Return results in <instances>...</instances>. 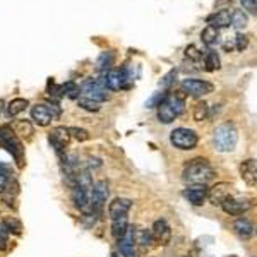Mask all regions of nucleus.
Returning a JSON list of instances; mask_svg holds the SVG:
<instances>
[{
  "label": "nucleus",
  "instance_id": "obj_23",
  "mask_svg": "<svg viewBox=\"0 0 257 257\" xmlns=\"http://www.w3.org/2000/svg\"><path fill=\"white\" fill-rule=\"evenodd\" d=\"M2 225L9 230V233H14V235L23 233V223H21V219H18L16 216H4Z\"/></svg>",
  "mask_w": 257,
  "mask_h": 257
},
{
  "label": "nucleus",
  "instance_id": "obj_36",
  "mask_svg": "<svg viewBox=\"0 0 257 257\" xmlns=\"http://www.w3.org/2000/svg\"><path fill=\"white\" fill-rule=\"evenodd\" d=\"M4 108H6V105H4V101H2V99H0V115H2Z\"/></svg>",
  "mask_w": 257,
  "mask_h": 257
},
{
  "label": "nucleus",
  "instance_id": "obj_18",
  "mask_svg": "<svg viewBox=\"0 0 257 257\" xmlns=\"http://www.w3.org/2000/svg\"><path fill=\"white\" fill-rule=\"evenodd\" d=\"M233 226H235V231H237V235L240 238H250L255 231L254 225H252L247 218H238Z\"/></svg>",
  "mask_w": 257,
  "mask_h": 257
},
{
  "label": "nucleus",
  "instance_id": "obj_4",
  "mask_svg": "<svg viewBox=\"0 0 257 257\" xmlns=\"http://www.w3.org/2000/svg\"><path fill=\"white\" fill-rule=\"evenodd\" d=\"M0 146L7 153H11L19 168L24 167V146L14 128H11L9 125H0Z\"/></svg>",
  "mask_w": 257,
  "mask_h": 257
},
{
  "label": "nucleus",
  "instance_id": "obj_1",
  "mask_svg": "<svg viewBox=\"0 0 257 257\" xmlns=\"http://www.w3.org/2000/svg\"><path fill=\"white\" fill-rule=\"evenodd\" d=\"M214 177V168L206 158L189 160L184 168V182L189 185H206Z\"/></svg>",
  "mask_w": 257,
  "mask_h": 257
},
{
  "label": "nucleus",
  "instance_id": "obj_17",
  "mask_svg": "<svg viewBox=\"0 0 257 257\" xmlns=\"http://www.w3.org/2000/svg\"><path fill=\"white\" fill-rule=\"evenodd\" d=\"M208 23H209V26H214L216 30L231 26V12L228 9L214 12L213 16H209V18H208Z\"/></svg>",
  "mask_w": 257,
  "mask_h": 257
},
{
  "label": "nucleus",
  "instance_id": "obj_29",
  "mask_svg": "<svg viewBox=\"0 0 257 257\" xmlns=\"http://www.w3.org/2000/svg\"><path fill=\"white\" fill-rule=\"evenodd\" d=\"M77 103H79V106L82 110H86V111H99V108H101V103H98V101H93V99H89V98H84V96H79V99H77Z\"/></svg>",
  "mask_w": 257,
  "mask_h": 257
},
{
  "label": "nucleus",
  "instance_id": "obj_7",
  "mask_svg": "<svg viewBox=\"0 0 257 257\" xmlns=\"http://www.w3.org/2000/svg\"><path fill=\"white\" fill-rule=\"evenodd\" d=\"M180 88L182 93H185V96H192V98H202L214 91L213 82L204 79H192V77H187V79L182 81Z\"/></svg>",
  "mask_w": 257,
  "mask_h": 257
},
{
  "label": "nucleus",
  "instance_id": "obj_15",
  "mask_svg": "<svg viewBox=\"0 0 257 257\" xmlns=\"http://www.w3.org/2000/svg\"><path fill=\"white\" fill-rule=\"evenodd\" d=\"M240 177L248 187H254L257 184V161L252 158L242 161L240 163Z\"/></svg>",
  "mask_w": 257,
  "mask_h": 257
},
{
  "label": "nucleus",
  "instance_id": "obj_8",
  "mask_svg": "<svg viewBox=\"0 0 257 257\" xmlns=\"http://www.w3.org/2000/svg\"><path fill=\"white\" fill-rule=\"evenodd\" d=\"M110 190H108V184L105 180H98L93 187V197H91V204H93V213L94 216L101 214L103 208H105L106 201H108Z\"/></svg>",
  "mask_w": 257,
  "mask_h": 257
},
{
  "label": "nucleus",
  "instance_id": "obj_22",
  "mask_svg": "<svg viewBox=\"0 0 257 257\" xmlns=\"http://www.w3.org/2000/svg\"><path fill=\"white\" fill-rule=\"evenodd\" d=\"M219 30H216L214 26H206L204 30L201 31V40L204 45H208V47H213L214 43L218 41L219 38Z\"/></svg>",
  "mask_w": 257,
  "mask_h": 257
},
{
  "label": "nucleus",
  "instance_id": "obj_14",
  "mask_svg": "<svg viewBox=\"0 0 257 257\" xmlns=\"http://www.w3.org/2000/svg\"><path fill=\"white\" fill-rule=\"evenodd\" d=\"M151 233H153V238L155 242L161 243V245H168L170 240H172V230H170L168 223L165 219H158L155 221V225L151 228Z\"/></svg>",
  "mask_w": 257,
  "mask_h": 257
},
{
  "label": "nucleus",
  "instance_id": "obj_16",
  "mask_svg": "<svg viewBox=\"0 0 257 257\" xmlns=\"http://www.w3.org/2000/svg\"><path fill=\"white\" fill-rule=\"evenodd\" d=\"M132 208V201L131 199H125V197H117L110 202L108 206V216L110 219H115L118 216H125V214L131 211Z\"/></svg>",
  "mask_w": 257,
  "mask_h": 257
},
{
  "label": "nucleus",
  "instance_id": "obj_25",
  "mask_svg": "<svg viewBox=\"0 0 257 257\" xmlns=\"http://www.w3.org/2000/svg\"><path fill=\"white\" fill-rule=\"evenodd\" d=\"M192 117L196 122H202L209 117V105L206 101H199L194 105V111H192Z\"/></svg>",
  "mask_w": 257,
  "mask_h": 257
},
{
  "label": "nucleus",
  "instance_id": "obj_26",
  "mask_svg": "<svg viewBox=\"0 0 257 257\" xmlns=\"http://www.w3.org/2000/svg\"><path fill=\"white\" fill-rule=\"evenodd\" d=\"M247 23H248V18L243 11L237 9L231 12V28H235V30H243V28L247 26Z\"/></svg>",
  "mask_w": 257,
  "mask_h": 257
},
{
  "label": "nucleus",
  "instance_id": "obj_10",
  "mask_svg": "<svg viewBox=\"0 0 257 257\" xmlns=\"http://www.w3.org/2000/svg\"><path fill=\"white\" fill-rule=\"evenodd\" d=\"M136 230L134 226H128L127 233L117 240V250L120 257H136Z\"/></svg>",
  "mask_w": 257,
  "mask_h": 257
},
{
  "label": "nucleus",
  "instance_id": "obj_28",
  "mask_svg": "<svg viewBox=\"0 0 257 257\" xmlns=\"http://www.w3.org/2000/svg\"><path fill=\"white\" fill-rule=\"evenodd\" d=\"M136 242L141 243L144 248L151 245L153 242H155V238H153V233L148 230H144V228H141V230H136Z\"/></svg>",
  "mask_w": 257,
  "mask_h": 257
},
{
  "label": "nucleus",
  "instance_id": "obj_37",
  "mask_svg": "<svg viewBox=\"0 0 257 257\" xmlns=\"http://www.w3.org/2000/svg\"><path fill=\"white\" fill-rule=\"evenodd\" d=\"M255 231H257V230H255Z\"/></svg>",
  "mask_w": 257,
  "mask_h": 257
},
{
  "label": "nucleus",
  "instance_id": "obj_2",
  "mask_svg": "<svg viewBox=\"0 0 257 257\" xmlns=\"http://www.w3.org/2000/svg\"><path fill=\"white\" fill-rule=\"evenodd\" d=\"M185 108V93H172L158 106V120L161 123H172L173 120L180 117Z\"/></svg>",
  "mask_w": 257,
  "mask_h": 257
},
{
  "label": "nucleus",
  "instance_id": "obj_33",
  "mask_svg": "<svg viewBox=\"0 0 257 257\" xmlns=\"http://www.w3.org/2000/svg\"><path fill=\"white\" fill-rule=\"evenodd\" d=\"M233 40H235V50H238V52H243L248 47V38L245 35H242V33H238Z\"/></svg>",
  "mask_w": 257,
  "mask_h": 257
},
{
  "label": "nucleus",
  "instance_id": "obj_35",
  "mask_svg": "<svg viewBox=\"0 0 257 257\" xmlns=\"http://www.w3.org/2000/svg\"><path fill=\"white\" fill-rule=\"evenodd\" d=\"M242 2V7L252 14H257V0H240Z\"/></svg>",
  "mask_w": 257,
  "mask_h": 257
},
{
  "label": "nucleus",
  "instance_id": "obj_3",
  "mask_svg": "<svg viewBox=\"0 0 257 257\" xmlns=\"http://www.w3.org/2000/svg\"><path fill=\"white\" fill-rule=\"evenodd\" d=\"M238 132L233 122H225L213 134V146L218 153H231L237 148Z\"/></svg>",
  "mask_w": 257,
  "mask_h": 257
},
{
  "label": "nucleus",
  "instance_id": "obj_21",
  "mask_svg": "<svg viewBox=\"0 0 257 257\" xmlns=\"http://www.w3.org/2000/svg\"><path fill=\"white\" fill-rule=\"evenodd\" d=\"M113 60H115L113 52H103L101 55L98 57V60H96V70H98V72H101V76H105L108 70H111Z\"/></svg>",
  "mask_w": 257,
  "mask_h": 257
},
{
  "label": "nucleus",
  "instance_id": "obj_31",
  "mask_svg": "<svg viewBox=\"0 0 257 257\" xmlns=\"http://www.w3.org/2000/svg\"><path fill=\"white\" fill-rule=\"evenodd\" d=\"M185 57H187L189 60H192V62H201L202 60V53L199 52V50L194 47V45H190V47L185 48Z\"/></svg>",
  "mask_w": 257,
  "mask_h": 257
},
{
  "label": "nucleus",
  "instance_id": "obj_5",
  "mask_svg": "<svg viewBox=\"0 0 257 257\" xmlns=\"http://www.w3.org/2000/svg\"><path fill=\"white\" fill-rule=\"evenodd\" d=\"M62 108L57 103H38L31 108V120L40 127H47L53 120L60 118Z\"/></svg>",
  "mask_w": 257,
  "mask_h": 257
},
{
  "label": "nucleus",
  "instance_id": "obj_34",
  "mask_svg": "<svg viewBox=\"0 0 257 257\" xmlns=\"http://www.w3.org/2000/svg\"><path fill=\"white\" fill-rule=\"evenodd\" d=\"M175 76H177V70H175V69H173V70H170V72H168L167 76H165L163 79H161V82H160V84H161V88H163V89L170 88V84H172V82H173V77H175Z\"/></svg>",
  "mask_w": 257,
  "mask_h": 257
},
{
  "label": "nucleus",
  "instance_id": "obj_13",
  "mask_svg": "<svg viewBox=\"0 0 257 257\" xmlns=\"http://www.w3.org/2000/svg\"><path fill=\"white\" fill-rule=\"evenodd\" d=\"M182 196L187 199L190 204L201 206V204H204V201L208 199V187H206V185H189V187L182 192Z\"/></svg>",
  "mask_w": 257,
  "mask_h": 257
},
{
  "label": "nucleus",
  "instance_id": "obj_20",
  "mask_svg": "<svg viewBox=\"0 0 257 257\" xmlns=\"http://www.w3.org/2000/svg\"><path fill=\"white\" fill-rule=\"evenodd\" d=\"M30 106V101H28L26 98H16L12 99V101L7 105V117L9 118H14L18 117L19 113H23L24 110Z\"/></svg>",
  "mask_w": 257,
  "mask_h": 257
},
{
  "label": "nucleus",
  "instance_id": "obj_32",
  "mask_svg": "<svg viewBox=\"0 0 257 257\" xmlns=\"http://www.w3.org/2000/svg\"><path fill=\"white\" fill-rule=\"evenodd\" d=\"M167 94L168 93H163V91H161V93H156L155 96L149 99V101H146V108H158V106L161 105V101L167 98Z\"/></svg>",
  "mask_w": 257,
  "mask_h": 257
},
{
  "label": "nucleus",
  "instance_id": "obj_9",
  "mask_svg": "<svg viewBox=\"0 0 257 257\" xmlns=\"http://www.w3.org/2000/svg\"><path fill=\"white\" fill-rule=\"evenodd\" d=\"M70 134H69V127H55L52 128V132L48 134V141L52 144V148L55 149V153L60 156H64V151L69 144Z\"/></svg>",
  "mask_w": 257,
  "mask_h": 257
},
{
  "label": "nucleus",
  "instance_id": "obj_27",
  "mask_svg": "<svg viewBox=\"0 0 257 257\" xmlns=\"http://www.w3.org/2000/svg\"><path fill=\"white\" fill-rule=\"evenodd\" d=\"M62 93L64 96H67L70 99H79V94H81V86L76 84L74 81H67L65 84H62Z\"/></svg>",
  "mask_w": 257,
  "mask_h": 257
},
{
  "label": "nucleus",
  "instance_id": "obj_12",
  "mask_svg": "<svg viewBox=\"0 0 257 257\" xmlns=\"http://www.w3.org/2000/svg\"><path fill=\"white\" fill-rule=\"evenodd\" d=\"M221 208L226 214H230V216H240V214H243L245 211L250 209V202H248L247 199H235L230 196L221 204Z\"/></svg>",
  "mask_w": 257,
  "mask_h": 257
},
{
  "label": "nucleus",
  "instance_id": "obj_30",
  "mask_svg": "<svg viewBox=\"0 0 257 257\" xmlns=\"http://www.w3.org/2000/svg\"><path fill=\"white\" fill-rule=\"evenodd\" d=\"M69 134H70V138L79 141V143H84V141L89 139V132L81 127H69Z\"/></svg>",
  "mask_w": 257,
  "mask_h": 257
},
{
  "label": "nucleus",
  "instance_id": "obj_11",
  "mask_svg": "<svg viewBox=\"0 0 257 257\" xmlns=\"http://www.w3.org/2000/svg\"><path fill=\"white\" fill-rule=\"evenodd\" d=\"M230 194H231V185L228 184V182H218V184H214L213 187L208 190V199L211 204L221 206L223 202L230 197Z\"/></svg>",
  "mask_w": 257,
  "mask_h": 257
},
{
  "label": "nucleus",
  "instance_id": "obj_19",
  "mask_svg": "<svg viewBox=\"0 0 257 257\" xmlns=\"http://www.w3.org/2000/svg\"><path fill=\"white\" fill-rule=\"evenodd\" d=\"M128 218H127V214L125 216H118V218H115V219H111V235H113L115 238H122L123 235L127 233V230H128Z\"/></svg>",
  "mask_w": 257,
  "mask_h": 257
},
{
  "label": "nucleus",
  "instance_id": "obj_24",
  "mask_svg": "<svg viewBox=\"0 0 257 257\" xmlns=\"http://www.w3.org/2000/svg\"><path fill=\"white\" fill-rule=\"evenodd\" d=\"M221 67V60H219V55L216 52H208L204 55V69L208 72H214Z\"/></svg>",
  "mask_w": 257,
  "mask_h": 257
},
{
  "label": "nucleus",
  "instance_id": "obj_6",
  "mask_svg": "<svg viewBox=\"0 0 257 257\" xmlns=\"http://www.w3.org/2000/svg\"><path fill=\"white\" fill-rule=\"evenodd\" d=\"M170 143H172L173 148L180 149V151H190V149H194L197 146L199 136L192 128L178 127L175 131H172V134H170Z\"/></svg>",
  "mask_w": 257,
  "mask_h": 257
}]
</instances>
